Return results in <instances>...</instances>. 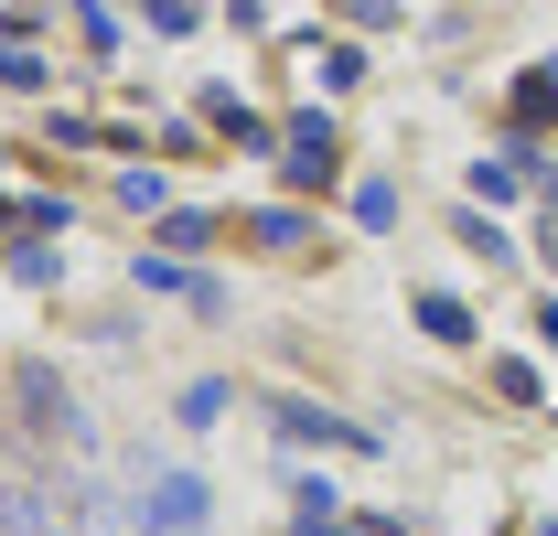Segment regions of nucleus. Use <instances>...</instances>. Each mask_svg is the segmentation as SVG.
Segmentation results:
<instances>
[{"label": "nucleus", "mask_w": 558, "mask_h": 536, "mask_svg": "<svg viewBox=\"0 0 558 536\" xmlns=\"http://www.w3.org/2000/svg\"><path fill=\"white\" fill-rule=\"evenodd\" d=\"M301 536H354V526H333V515H301Z\"/></svg>", "instance_id": "obj_4"}, {"label": "nucleus", "mask_w": 558, "mask_h": 536, "mask_svg": "<svg viewBox=\"0 0 558 536\" xmlns=\"http://www.w3.org/2000/svg\"><path fill=\"white\" fill-rule=\"evenodd\" d=\"M418 322H429V333H440V343H473V312H462V301H440V290L418 301Z\"/></svg>", "instance_id": "obj_3"}, {"label": "nucleus", "mask_w": 558, "mask_h": 536, "mask_svg": "<svg viewBox=\"0 0 558 536\" xmlns=\"http://www.w3.org/2000/svg\"><path fill=\"white\" fill-rule=\"evenodd\" d=\"M140 526H150V536H183V526H205V483H194V472H161V483L140 494Z\"/></svg>", "instance_id": "obj_1"}, {"label": "nucleus", "mask_w": 558, "mask_h": 536, "mask_svg": "<svg viewBox=\"0 0 558 536\" xmlns=\"http://www.w3.org/2000/svg\"><path fill=\"white\" fill-rule=\"evenodd\" d=\"M301 236H312V226H301L290 204H269V215H258V247H269V258H301Z\"/></svg>", "instance_id": "obj_2"}]
</instances>
